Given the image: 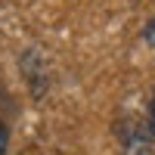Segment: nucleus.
<instances>
[{
  "label": "nucleus",
  "instance_id": "1",
  "mask_svg": "<svg viewBox=\"0 0 155 155\" xmlns=\"http://www.w3.org/2000/svg\"><path fill=\"white\" fill-rule=\"evenodd\" d=\"M149 134L155 140V87H152V99H149Z\"/></svg>",
  "mask_w": 155,
  "mask_h": 155
},
{
  "label": "nucleus",
  "instance_id": "2",
  "mask_svg": "<svg viewBox=\"0 0 155 155\" xmlns=\"http://www.w3.org/2000/svg\"><path fill=\"white\" fill-rule=\"evenodd\" d=\"M6 143H9V134H6L3 121H0V155H6Z\"/></svg>",
  "mask_w": 155,
  "mask_h": 155
},
{
  "label": "nucleus",
  "instance_id": "3",
  "mask_svg": "<svg viewBox=\"0 0 155 155\" xmlns=\"http://www.w3.org/2000/svg\"><path fill=\"white\" fill-rule=\"evenodd\" d=\"M146 41H149V44L155 47V19L149 22V28H146Z\"/></svg>",
  "mask_w": 155,
  "mask_h": 155
}]
</instances>
